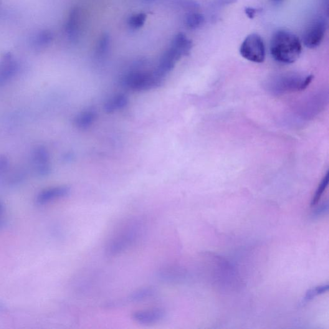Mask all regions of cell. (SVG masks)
I'll use <instances>...</instances> for the list:
<instances>
[{
    "mask_svg": "<svg viewBox=\"0 0 329 329\" xmlns=\"http://www.w3.org/2000/svg\"><path fill=\"white\" fill-rule=\"evenodd\" d=\"M302 46L297 35L287 30H278L273 35L270 53L276 61L292 64L302 54Z\"/></svg>",
    "mask_w": 329,
    "mask_h": 329,
    "instance_id": "cell-1",
    "label": "cell"
},
{
    "mask_svg": "<svg viewBox=\"0 0 329 329\" xmlns=\"http://www.w3.org/2000/svg\"><path fill=\"white\" fill-rule=\"evenodd\" d=\"M164 75L155 70L135 69L121 77V83L127 89L135 92H146L161 87L164 81Z\"/></svg>",
    "mask_w": 329,
    "mask_h": 329,
    "instance_id": "cell-2",
    "label": "cell"
},
{
    "mask_svg": "<svg viewBox=\"0 0 329 329\" xmlns=\"http://www.w3.org/2000/svg\"><path fill=\"white\" fill-rule=\"evenodd\" d=\"M240 54L244 59L255 63H262L265 58V49L262 37L257 34L248 35L240 48Z\"/></svg>",
    "mask_w": 329,
    "mask_h": 329,
    "instance_id": "cell-3",
    "label": "cell"
},
{
    "mask_svg": "<svg viewBox=\"0 0 329 329\" xmlns=\"http://www.w3.org/2000/svg\"><path fill=\"white\" fill-rule=\"evenodd\" d=\"M136 226L130 225L126 227L110 240L106 248V253L110 256H114L125 251L131 243L135 241L138 234Z\"/></svg>",
    "mask_w": 329,
    "mask_h": 329,
    "instance_id": "cell-4",
    "label": "cell"
},
{
    "mask_svg": "<svg viewBox=\"0 0 329 329\" xmlns=\"http://www.w3.org/2000/svg\"><path fill=\"white\" fill-rule=\"evenodd\" d=\"M326 29L325 19L320 17L314 20L303 34V42L305 46L310 49L320 46L325 37Z\"/></svg>",
    "mask_w": 329,
    "mask_h": 329,
    "instance_id": "cell-5",
    "label": "cell"
},
{
    "mask_svg": "<svg viewBox=\"0 0 329 329\" xmlns=\"http://www.w3.org/2000/svg\"><path fill=\"white\" fill-rule=\"evenodd\" d=\"M33 162L40 176H47L51 173L50 154L45 147L39 146L34 149L33 152Z\"/></svg>",
    "mask_w": 329,
    "mask_h": 329,
    "instance_id": "cell-6",
    "label": "cell"
},
{
    "mask_svg": "<svg viewBox=\"0 0 329 329\" xmlns=\"http://www.w3.org/2000/svg\"><path fill=\"white\" fill-rule=\"evenodd\" d=\"M166 316V311L161 308L149 309L134 313L132 318L134 321L143 325L153 324L161 321Z\"/></svg>",
    "mask_w": 329,
    "mask_h": 329,
    "instance_id": "cell-7",
    "label": "cell"
},
{
    "mask_svg": "<svg viewBox=\"0 0 329 329\" xmlns=\"http://www.w3.org/2000/svg\"><path fill=\"white\" fill-rule=\"evenodd\" d=\"M70 189L67 186H57L51 187L40 191L36 197L37 204L44 205L54 201L55 199L63 198L70 194Z\"/></svg>",
    "mask_w": 329,
    "mask_h": 329,
    "instance_id": "cell-8",
    "label": "cell"
},
{
    "mask_svg": "<svg viewBox=\"0 0 329 329\" xmlns=\"http://www.w3.org/2000/svg\"><path fill=\"white\" fill-rule=\"evenodd\" d=\"M80 12L79 9L73 8L68 16L65 31L70 39L76 40L79 35L80 25Z\"/></svg>",
    "mask_w": 329,
    "mask_h": 329,
    "instance_id": "cell-9",
    "label": "cell"
},
{
    "mask_svg": "<svg viewBox=\"0 0 329 329\" xmlns=\"http://www.w3.org/2000/svg\"><path fill=\"white\" fill-rule=\"evenodd\" d=\"M97 118V113L95 109L88 108L75 116L74 125L80 130H87L93 125Z\"/></svg>",
    "mask_w": 329,
    "mask_h": 329,
    "instance_id": "cell-10",
    "label": "cell"
},
{
    "mask_svg": "<svg viewBox=\"0 0 329 329\" xmlns=\"http://www.w3.org/2000/svg\"><path fill=\"white\" fill-rule=\"evenodd\" d=\"M129 103L127 96L124 93H117L111 96L104 104V110L107 113H113L116 111L123 110Z\"/></svg>",
    "mask_w": 329,
    "mask_h": 329,
    "instance_id": "cell-11",
    "label": "cell"
},
{
    "mask_svg": "<svg viewBox=\"0 0 329 329\" xmlns=\"http://www.w3.org/2000/svg\"><path fill=\"white\" fill-rule=\"evenodd\" d=\"M17 70V65L11 54H5L0 63V79L6 80L15 75Z\"/></svg>",
    "mask_w": 329,
    "mask_h": 329,
    "instance_id": "cell-12",
    "label": "cell"
},
{
    "mask_svg": "<svg viewBox=\"0 0 329 329\" xmlns=\"http://www.w3.org/2000/svg\"><path fill=\"white\" fill-rule=\"evenodd\" d=\"M193 47V44L183 33H179L172 42L171 49L176 51L182 57L189 54Z\"/></svg>",
    "mask_w": 329,
    "mask_h": 329,
    "instance_id": "cell-13",
    "label": "cell"
},
{
    "mask_svg": "<svg viewBox=\"0 0 329 329\" xmlns=\"http://www.w3.org/2000/svg\"><path fill=\"white\" fill-rule=\"evenodd\" d=\"M111 39L107 33L101 35L96 45L95 55L98 59H102L108 55L110 51Z\"/></svg>",
    "mask_w": 329,
    "mask_h": 329,
    "instance_id": "cell-14",
    "label": "cell"
},
{
    "mask_svg": "<svg viewBox=\"0 0 329 329\" xmlns=\"http://www.w3.org/2000/svg\"><path fill=\"white\" fill-rule=\"evenodd\" d=\"M54 35L49 30H42L35 35L34 39L35 46L38 48L46 47L52 42Z\"/></svg>",
    "mask_w": 329,
    "mask_h": 329,
    "instance_id": "cell-15",
    "label": "cell"
},
{
    "mask_svg": "<svg viewBox=\"0 0 329 329\" xmlns=\"http://www.w3.org/2000/svg\"><path fill=\"white\" fill-rule=\"evenodd\" d=\"M205 21L203 15L197 12H192L187 15L184 23L186 26L190 29L194 30L198 29L204 24Z\"/></svg>",
    "mask_w": 329,
    "mask_h": 329,
    "instance_id": "cell-16",
    "label": "cell"
},
{
    "mask_svg": "<svg viewBox=\"0 0 329 329\" xmlns=\"http://www.w3.org/2000/svg\"><path fill=\"white\" fill-rule=\"evenodd\" d=\"M328 183V173H326V175L321 180L320 186L318 187L317 190H316L315 196L313 197L312 202H311V206H315L316 204H318L319 201L321 199V196L323 194L324 191H325L326 187H327Z\"/></svg>",
    "mask_w": 329,
    "mask_h": 329,
    "instance_id": "cell-17",
    "label": "cell"
},
{
    "mask_svg": "<svg viewBox=\"0 0 329 329\" xmlns=\"http://www.w3.org/2000/svg\"><path fill=\"white\" fill-rule=\"evenodd\" d=\"M146 18V14H136L130 17L128 20V25L133 29H140L145 24Z\"/></svg>",
    "mask_w": 329,
    "mask_h": 329,
    "instance_id": "cell-18",
    "label": "cell"
},
{
    "mask_svg": "<svg viewBox=\"0 0 329 329\" xmlns=\"http://www.w3.org/2000/svg\"><path fill=\"white\" fill-rule=\"evenodd\" d=\"M154 294V291L151 288H145L134 293L131 296V299L133 300H141L146 299V298L150 297Z\"/></svg>",
    "mask_w": 329,
    "mask_h": 329,
    "instance_id": "cell-19",
    "label": "cell"
},
{
    "mask_svg": "<svg viewBox=\"0 0 329 329\" xmlns=\"http://www.w3.org/2000/svg\"><path fill=\"white\" fill-rule=\"evenodd\" d=\"M328 289V286L326 285L320 286V287H316L315 289L310 290V292L306 294L305 301L310 300L312 299L313 297H316V296L322 294V293L326 292Z\"/></svg>",
    "mask_w": 329,
    "mask_h": 329,
    "instance_id": "cell-20",
    "label": "cell"
},
{
    "mask_svg": "<svg viewBox=\"0 0 329 329\" xmlns=\"http://www.w3.org/2000/svg\"><path fill=\"white\" fill-rule=\"evenodd\" d=\"M244 12L245 14L247 15V16L249 17L250 19H254L255 15L257 12H259V10L255 8H252V7H246L245 9Z\"/></svg>",
    "mask_w": 329,
    "mask_h": 329,
    "instance_id": "cell-21",
    "label": "cell"
},
{
    "mask_svg": "<svg viewBox=\"0 0 329 329\" xmlns=\"http://www.w3.org/2000/svg\"><path fill=\"white\" fill-rule=\"evenodd\" d=\"M9 167L8 159L5 156H0V173L4 172Z\"/></svg>",
    "mask_w": 329,
    "mask_h": 329,
    "instance_id": "cell-22",
    "label": "cell"
},
{
    "mask_svg": "<svg viewBox=\"0 0 329 329\" xmlns=\"http://www.w3.org/2000/svg\"><path fill=\"white\" fill-rule=\"evenodd\" d=\"M237 0H217L216 3L219 6H227V5H230L235 3L236 2Z\"/></svg>",
    "mask_w": 329,
    "mask_h": 329,
    "instance_id": "cell-23",
    "label": "cell"
},
{
    "mask_svg": "<svg viewBox=\"0 0 329 329\" xmlns=\"http://www.w3.org/2000/svg\"><path fill=\"white\" fill-rule=\"evenodd\" d=\"M5 209H6V207H5V204L3 201H0V216L3 214L5 212Z\"/></svg>",
    "mask_w": 329,
    "mask_h": 329,
    "instance_id": "cell-24",
    "label": "cell"
},
{
    "mask_svg": "<svg viewBox=\"0 0 329 329\" xmlns=\"http://www.w3.org/2000/svg\"><path fill=\"white\" fill-rule=\"evenodd\" d=\"M5 226H6V220L0 217V230L3 229Z\"/></svg>",
    "mask_w": 329,
    "mask_h": 329,
    "instance_id": "cell-25",
    "label": "cell"
}]
</instances>
